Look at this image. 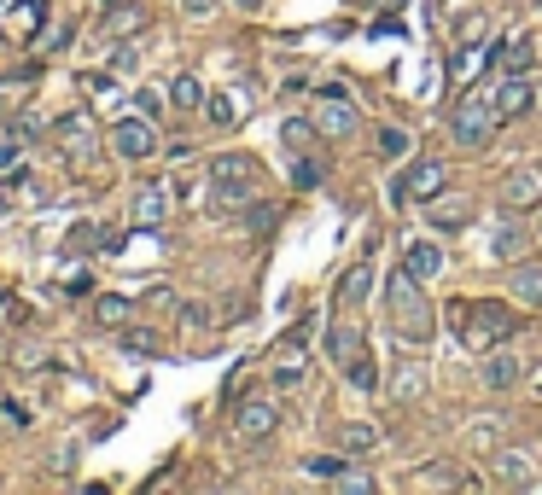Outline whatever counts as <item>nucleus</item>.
<instances>
[{
	"label": "nucleus",
	"instance_id": "a18cd8bd",
	"mask_svg": "<svg viewBox=\"0 0 542 495\" xmlns=\"http://www.w3.org/2000/svg\"><path fill=\"white\" fill-rule=\"evenodd\" d=\"M12 158H18V140H0V169L12 164Z\"/></svg>",
	"mask_w": 542,
	"mask_h": 495
},
{
	"label": "nucleus",
	"instance_id": "cd10ccee",
	"mask_svg": "<svg viewBox=\"0 0 542 495\" xmlns=\"http://www.w3.org/2000/svg\"><path fill=\"white\" fill-rule=\"evenodd\" d=\"M257 193H263V187H210V210H239V204H251Z\"/></svg>",
	"mask_w": 542,
	"mask_h": 495
},
{
	"label": "nucleus",
	"instance_id": "39448f33",
	"mask_svg": "<svg viewBox=\"0 0 542 495\" xmlns=\"http://www.w3.org/2000/svg\"><path fill=\"white\" fill-rule=\"evenodd\" d=\"M111 152H117L123 164H146V158L158 152L152 117H117V123H111Z\"/></svg>",
	"mask_w": 542,
	"mask_h": 495
},
{
	"label": "nucleus",
	"instance_id": "a878e982",
	"mask_svg": "<svg viewBox=\"0 0 542 495\" xmlns=\"http://www.w3.org/2000/svg\"><path fill=\"white\" fill-rule=\"evenodd\" d=\"M304 472H309V478H327V484H339L344 472H350V461H344V455H309Z\"/></svg>",
	"mask_w": 542,
	"mask_h": 495
},
{
	"label": "nucleus",
	"instance_id": "49530a36",
	"mask_svg": "<svg viewBox=\"0 0 542 495\" xmlns=\"http://www.w3.org/2000/svg\"><path fill=\"white\" fill-rule=\"evenodd\" d=\"M239 12H257V6H263V0H234Z\"/></svg>",
	"mask_w": 542,
	"mask_h": 495
},
{
	"label": "nucleus",
	"instance_id": "9b49d317",
	"mask_svg": "<svg viewBox=\"0 0 542 495\" xmlns=\"http://www.w3.org/2000/svg\"><path fill=\"white\" fill-rule=\"evenodd\" d=\"M502 204H508V210L542 204V169H513L508 181H502Z\"/></svg>",
	"mask_w": 542,
	"mask_h": 495
},
{
	"label": "nucleus",
	"instance_id": "20e7f679",
	"mask_svg": "<svg viewBox=\"0 0 542 495\" xmlns=\"http://www.w3.org/2000/svg\"><path fill=\"white\" fill-rule=\"evenodd\" d=\"M315 129L327 134V140H356V129H362V105L344 94L339 82H327V88L315 94Z\"/></svg>",
	"mask_w": 542,
	"mask_h": 495
},
{
	"label": "nucleus",
	"instance_id": "a211bd4d",
	"mask_svg": "<svg viewBox=\"0 0 542 495\" xmlns=\"http://www.w3.org/2000/svg\"><path fill=\"white\" fill-rule=\"evenodd\" d=\"M403 268L414 274V280H438V274H443V251H438V245H426V239H414V245L403 251Z\"/></svg>",
	"mask_w": 542,
	"mask_h": 495
},
{
	"label": "nucleus",
	"instance_id": "c9c22d12",
	"mask_svg": "<svg viewBox=\"0 0 542 495\" xmlns=\"http://www.w3.org/2000/svg\"><path fill=\"white\" fill-rule=\"evenodd\" d=\"M181 327L204 332V327H210V309H204V303H181Z\"/></svg>",
	"mask_w": 542,
	"mask_h": 495
},
{
	"label": "nucleus",
	"instance_id": "f3484780",
	"mask_svg": "<svg viewBox=\"0 0 542 495\" xmlns=\"http://www.w3.org/2000/svg\"><path fill=\"white\" fill-rule=\"evenodd\" d=\"M508 292L525 303V309H542V263H513Z\"/></svg>",
	"mask_w": 542,
	"mask_h": 495
},
{
	"label": "nucleus",
	"instance_id": "2f4dec72",
	"mask_svg": "<svg viewBox=\"0 0 542 495\" xmlns=\"http://www.w3.org/2000/svg\"><path fill=\"white\" fill-rule=\"evenodd\" d=\"M408 146H414V134L408 129H379V152H385V158H403Z\"/></svg>",
	"mask_w": 542,
	"mask_h": 495
},
{
	"label": "nucleus",
	"instance_id": "4468645a",
	"mask_svg": "<svg viewBox=\"0 0 542 495\" xmlns=\"http://www.w3.org/2000/svg\"><path fill=\"white\" fill-rule=\"evenodd\" d=\"M496 105H502V123H508V117H525V111L537 105V88H531L525 76H502V82H496Z\"/></svg>",
	"mask_w": 542,
	"mask_h": 495
},
{
	"label": "nucleus",
	"instance_id": "4c0bfd02",
	"mask_svg": "<svg viewBox=\"0 0 542 495\" xmlns=\"http://www.w3.org/2000/svg\"><path fill=\"white\" fill-rule=\"evenodd\" d=\"M59 292H65V297H88V292H94V274H88V268H76Z\"/></svg>",
	"mask_w": 542,
	"mask_h": 495
},
{
	"label": "nucleus",
	"instance_id": "09e8293b",
	"mask_svg": "<svg viewBox=\"0 0 542 495\" xmlns=\"http://www.w3.org/2000/svg\"><path fill=\"white\" fill-rule=\"evenodd\" d=\"M537 105H542V94H537Z\"/></svg>",
	"mask_w": 542,
	"mask_h": 495
},
{
	"label": "nucleus",
	"instance_id": "2eb2a0df",
	"mask_svg": "<svg viewBox=\"0 0 542 495\" xmlns=\"http://www.w3.org/2000/svg\"><path fill=\"white\" fill-rule=\"evenodd\" d=\"M362 350H368V338H362V327H356V321H333V327H327V356H333L339 367L356 362Z\"/></svg>",
	"mask_w": 542,
	"mask_h": 495
},
{
	"label": "nucleus",
	"instance_id": "c756f323",
	"mask_svg": "<svg viewBox=\"0 0 542 495\" xmlns=\"http://www.w3.org/2000/svg\"><path fill=\"white\" fill-rule=\"evenodd\" d=\"M204 117H210L216 129H228V123H239V99H228V94L204 99Z\"/></svg>",
	"mask_w": 542,
	"mask_h": 495
},
{
	"label": "nucleus",
	"instance_id": "dca6fc26",
	"mask_svg": "<svg viewBox=\"0 0 542 495\" xmlns=\"http://www.w3.org/2000/svg\"><path fill=\"white\" fill-rule=\"evenodd\" d=\"M59 134H65L70 164H94V129H88V117H82V111H76V117H59Z\"/></svg>",
	"mask_w": 542,
	"mask_h": 495
},
{
	"label": "nucleus",
	"instance_id": "de8ad7c7",
	"mask_svg": "<svg viewBox=\"0 0 542 495\" xmlns=\"http://www.w3.org/2000/svg\"><path fill=\"white\" fill-rule=\"evenodd\" d=\"M537 391H542V367H537Z\"/></svg>",
	"mask_w": 542,
	"mask_h": 495
},
{
	"label": "nucleus",
	"instance_id": "b1692460",
	"mask_svg": "<svg viewBox=\"0 0 542 495\" xmlns=\"http://www.w3.org/2000/svg\"><path fill=\"white\" fill-rule=\"evenodd\" d=\"M339 443L350 455H368V449H379V431L362 426V420H350V426H339Z\"/></svg>",
	"mask_w": 542,
	"mask_h": 495
},
{
	"label": "nucleus",
	"instance_id": "6e6552de",
	"mask_svg": "<svg viewBox=\"0 0 542 495\" xmlns=\"http://www.w3.org/2000/svg\"><path fill=\"white\" fill-rule=\"evenodd\" d=\"M280 426V408H274V396H245L234 414V431L239 443H257V437H269V431Z\"/></svg>",
	"mask_w": 542,
	"mask_h": 495
},
{
	"label": "nucleus",
	"instance_id": "393cba45",
	"mask_svg": "<svg viewBox=\"0 0 542 495\" xmlns=\"http://www.w3.org/2000/svg\"><path fill=\"white\" fill-rule=\"evenodd\" d=\"M47 24V0H18V12H12V30L18 35H35Z\"/></svg>",
	"mask_w": 542,
	"mask_h": 495
},
{
	"label": "nucleus",
	"instance_id": "58836bf2",
	"mask_svg": "<svg viewBox=\"0 0 542 495\" xmlns=\"http://www.w3.org/2000/svg\"><path fill=\"white\" fill-rule=\"evenodd\" d=\"M455 35H461V41H484V12H467V18L455 24Z\"/></svg>",
	"mask_w": 542,
	"mask_h": 495
},
{
	"label": "nucleus",
	"instance_id": "e433bc0d",
	"mask_svg": "<svg viewBox=\"0 0 542 495\" xmlns=\"http://www.w3.org/2000/svg\"><path fill=\"white\" fill-rule=\"evenodd\" d=\"M426 391V367H403V379H397V396H420Z\"/></svg>",
	"mask_w": 542,
	"mask_h": 495
},
{
	"label": "nucleus",
	"instance_id": "bb28decb",
	"mask_svg": "<svg viewBox=\"0 0 542 495\" xmlns=\"http://www.w3.org/2000/svg\"><path fill=\"white\" fill-rule=\"evenodd\" d=\"M344 379H350L356 391H373V385H379V367H373V356H368V350H362L356 362H344Z\"/></svg>",
	"mask_w": 542,
	"mask_h": 495
},
{
	"label": "nucleus",
	"instance_id": "f03ea898",
	"mask_svg": "<svg viewBox=\"0 0 542 495\" xmlns=\"http://www.w3.org/2000/svg\"><path fill=\"white\" fill-rule=\"evenodd\" d=\"M449 315L461 321L455 332H461L467 350H496V344H508L513 332H519V315L502 309V303H455Z\"/></svg>",
	"mask_w": 542,
	"mask_h": 495
},
{
	"label": "nucleus",
	"instance_id": "7ed1b4c3",
	"mask_svg": "<svg viewBox=\"0 0 542 495\" xmlns=\"http://www.w3.org/2000/svg\"><path fill=\"white\" fill-rule=\"evenodd\" d=\"M496 123H502L496 82H484V88H473V94H461V105L449 111V140H461V146H484V140H496Z\"/></svg>",
	"mask_w": 542,
	"mask_h": 495
},
{
	"label": "nucleus",
	"instance_id": "7c9ffc66",
	"mask_svg": "<svg viewBox=\"0 0 542 495\" xmlns=\"http://www.w3.org/2000/svg\"><path fill=\"white\" fill-rule=\"evenodd\" d=\"M140 24H146V12L129 6V12H111V18H105V35H135Z\"/></svg>",
	"mask_w": 542,
	"mask_h": 495
},
{
	"label": "nucleus",
	"instance_id": "a19ab883",
	"mask_svg": "<svg viewBox=\"0 0 542 495\" xmlns=\"http://www.w3.org/2000/svg\"><path fill=\"white\" fill-rule=\"evenodd\" d=\"M309 332H315V315H304V321H298V327H286V344H292V350H298V344H309Z\"/></svg>",
	"mask_w": 542,
	"mask_h": 495
},
{
	"label": "nucleus",
	"instance_id": "72a5a7b5",
	"mask_svg": "<svg viewBox=\"0 0 542 495\" xmlns=\"http://www.w3.org/2000/svg\"><path fill=\"white\" fill-rule=\"evenodd\" d=\"M94 315H100L105 327H117V321L129 315V297H100V303H94Z\"/></svg>",
	"mask_w": 542,
	"mask_h": 495
},
{
	"label": "nucleus",
	"instance_id": "79ce46f5",
	"mask_svg": "<svg viewBox=\"0 0 542 495\" xmlns=\"http://www.w3.org/2000/svg\"><path fill=\"white\" fill-rule=\"evenodd\" d=\"M135 65H140L135 47H117V53H111V70H135Z\"/></svg>",
	"mask_w": 542,
	"mask_h": 495
},
{
	"label": "nucleus",
	"instance_id": "c03bdc74",
	"mask_svg": "<svg viewBox=\"0 0 542 495\" xmlns=\"http://www.w3.org/2000/svg\"><path fill=\"white\" fill-rule=\"evenodd\" d=\"M210 6H216V0H181V12H187V18H204Z\"/></svg>",
	"mask_w": 542,
	"mask_h": 495
},
{
	"label": "nucleus",
	"instance_id": "aec40b11",
	"mask_svg": "<svg viewBox=\"0 0 542 495\" xmlns=\"http://www.w3.org/2000/svg\"><path fill=\"white\" fill-rule=\"evenodd\" d=\"M531 65H537V41L531 35H519V41L502 47V76H525Z\"/></svg>",
	"mask_w": 542,
	"mask_h": 495
},
{
	"label": "nucleus",
	"instance_id": "423d86ee",
	"mask_svg": "<svg viewBox=\"0 0 542 495\" xmlns=\"http://www.w3.org/2000/svg\"><path fill=\"white\" fill-rule=\"evenodd\" d=\"M443 187H449V164H443V158H420V164L403 169V181H397V193H391V198H397V204H403V198H414V204H432Z\"/></svg>",
	"mask_w": 542,
	"mask_h": 495
},
{
	"label": "nucleus",
	"instance_id": "9d476101",
	"mask_svg": "<svg viewBox=\"0 0 542 495\" xmlns=\"http://www.w3.org/2000/svg\"><path fill=\"white\" fill-rule=\"evenodd\" d=\"M129 216H135L140 233H158L164 222H170V187H140V193H135V210H129Z\"/></svg>",
	"mask_w": 542,
	"mask_h": 495
},
{
	"label": "nucleus",
	"instance_id": "4be33fe9",
	"mask_svg": "<svg viewBox=\"0 0 542 495\" xmlns=\"http://www.w3.org/2000/svg\"><path fill=\"white\" fill-rule=\"evenodd\" d=\"M170 105H175V111H204V82L181 70V76L170 82Z\"/></svg>",
	"mask_w": 542,
	"mask_h": 495
},
{
	"label": "nucleus",
	"instance_id": "5701e85b",
	"mask_svg": "<svg viewBox=\"0 0 542 495\" xmlns=\"http://www.w3.org/2000/svg\"><path fill=\"white\" fill-rule=\"evenodd\" d=\"M117 344H123L129 356H164V350H170L158 332H146V327H123V332H117Z\"/></svg>",
	"mask_w": 542,
	"mask_h": 495
},
{
	"label": "nucleus",
	"instance_id": "37998d69",
	"mask_svg": "<svg viewBox=\"0 0 542 495\" xmlns=\"http://www.w3.org/2000/svg\"><path fill=\"white\" fill-rule=\"evenodd\" d=\"M129 245V233H117V228H100V251H123Z\"/></svg>",
	"mask_w": 542,
	"mask_h": 495
},
{
	"label": "nucleus",
	"instance_id": "c85d7f7f",
	"mask_svg": "<svg viewBox=\"0 0 542 495\" xmlns=\"http://www.w3.org/2000/svg\"><path fill=\"white\" fill-rule=\"evenodd\" d=\"M490 251H496V257H502V263H513V257H519V251H525V228H496V239H490Z\"/></svg>",
	"mask_w": 542,
	"mask_h": 495
},
{
	"label": "nucleus",
	"instance_id": "473e14b6",
	"mask_svg": "<svg viewBox=\"0 0 542 495\" xmlns=\"http://www.w3.org/2000/svg\"><path fill=\"white\" fill-rule=\"evenodd\" d=\"M327 175H321V164H309L304 152H298V164H292V187H321Z\"/></svg>",
	"mask_w": 542,
	"mask_h": 495
},
{
	"label": "nucleus",
	"instance_id": "1a4fd4ad",
	"mask_svg": "<svg viewBox=\"0 0 542 495\" xmlns=\"http://www.w3.org/2000/svg\"><path fill=\"white\" fill-rule=\"evenodd\" d=\"M490 478H496L502 490H531V484H537V472H531V455H519V449H496V461H490Z\"/></svg>",
	"mask_w": 542,
	"mask_h": 495
},
{
	"label": "nucleus",
	"instance_id": "ddd939ff",
	"mask_svg": "<svg viewBox=\"0 0 542 495\" xmlns=\"http://www.w3.org/2000/svg\"><path fill=\"white\" fill-rule=\"evenodd\" d=\"M368 297H373V268H368V263L344 268V274H339V292H333V303H339L344 315H350V309H362Z\"/></svg>",
	"mask_w": 542,
	"mask_h": 495
},
{
	"label": "nucleus",
	"instance_id": "0eeeda50",
	"mask_svg": "<svg viewBox=\"0 0 542 495\" xmlns=\"http://www.w3.org/2000/svg\"><path fill=\"white\" fill-rule=\"evenodd\" d=\"M210 187H263V164L251 152H222L210 158Z\"/></svg>",
	"mask_w": 542,
	"mask_h": 495
},
{
	"label": "nucleus",
	"instance_id": "412c9836",
	"mask_svg": "<svg viewBox=\"0 0 542 495\" xmlns=\"http://www.w3.org/2000/svg\"><path fill=\"white\" fill-rule=\"evenodd\" d=\"M280 140H286V152H309V146L321 140V129H315V117H286V123H280Z\"/></svg>",
	"mask_w": 542,
	"mask_h": 495
},
{
	"label": "nucleus",
	"instance_id": "6ab92c4d",
	"mask_svg": "<svg viewBox=\"0 0 542 495\" xmlns=\"http://www.w3.org/2000/svg\"><path fill=\"white\" fill-rule=\"evenodd\" d=\"M426 216H432V228H467V222H473V198H455V204H449V198H432Z\"/></svg>",
	"mask_w": 542,
	"mask_h": 495
},
{
	"label": "nucleus",
	"instance_id": "f257e3e1",
	"mask_svg": "<svg viewBox=\"0 0 542 495\" xmlns=\"http://www.w3.org/2000/svg\"><path fill=\"white\" fill-rule=\"evenodd\" d=\"M385 297H391V332H397V344H432L438 315H432V303H426L420 280H414L408 268H397V274H391Z\"/></svg>",
	"mask_w": 542,
	"mask_h": 495
},
{
	"label": "nucleus",
	"instance_id": "f8f14e48",
	"mask_svg": "<svg viewBox=\"0 0 542 495\" xmlns=\"http://www.w3.org/2000/svg\"><path fill=\"white\" fill-rule=\"evenodd\" d=\"M519 373H525V367H519V356H513L508 344L484 350V385H490V391H513V385H519Z\"/></svg>",
	"mask_w": 542,
	"mask_h": 495
},
{
	"label": "nucleus",
	"instance_id": "f704fd0d",
	"mask_svg": "<svg viewBox=\"0 0 542 495\" xmlns=\"http://www.w3.org/2000/svg\"><path fill=\"white\" fill-rule=\"evenodd\" d=\"M274 391H280V396L304 391V367H298V362H286V367H280V373H274Z\"/></svg>",
	"mask_w": 542,
	"mask_h": 495
},
{
	"label": "nucleus",
	"instance_id": "ea45409f",
	"mask_svg": "<svg viewBox=\"0 0 542 495\" xmlns=\"http://www.w3.org/2000/svg\"><path fill=\"white\" fill-rule=\"evenodd\" d=\"M135 105H140V117H158V111H164V94H158V88H140Z\"/></svg>",
	"mask_w": 542,
	"mask_h": 495
}]
</instances>
